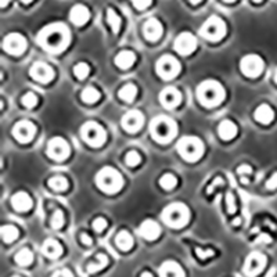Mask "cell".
<instances>
[{
    "instance_id": "1",
    "label": "cell",
    "mask_w": 277,
    "mask_h": 277,
    "mask_svg": "<svg viewBox=\"0 0 277 277\" xmlns=\"http://www.w3.org/2000/svg\"><path fill=\"white\" fill-rule=\"evenodd\" d=\"M69 29L61 23L47 25L38 35V43L51 53L65 50L69 45Z\"/></svg>"
},
{
    "instance_id": "2",
    "label": "cell",
    "mask_w": 277,
    "mask_h": 277,
    "mask_svg": "<svg viewBox=\"0 0 277 277\" xmlns=\"http://www.w3.org/2000/svg\"><path fill=\"white\" fill-rule=\"evenodd\" d=\"M197 99L205 107H216L225 100V89L216 81H204L197 87Z\"/></svg>"
},
{
    "instance_id": "3",
    "label": "cell",
    "mask_w": 277,
    "mask_h": 277,
    "mask_svg": "<svg viewBox=\"0 0 277 277\" xmlns=\"http://www.w3.org/2000/svg\"><path fill=\"white\" fill-rule=\"evenodd\" d=\"M151 136L158 143H169L177 133V125L172 118L159 115L151 121L150 125Z\"/></svg>"
},
{
    "instance_id": "4",
    "label": "cell",
    "mask_w": 277,
    "mask_h": 277,
    "mask_svg": "<svg viewBox=\"0 0 277 277\" xmlns=\"http://www.w3.org/2000/svg\"><path fill=\"white\" fill-rule=\"evenodd\" d=\"M96 184L99 186L101 191L113 194V193H117L122 189L123 177L113 167H104L96 175Z\"/></svg>"
},
{
    "instance_id": "5",
    "label": "cell",
    "mask_w": 277,
    "mask_h": 277,
    "mask_svg": "<svg viewBox=\"0 0 277 277\" xmlns=\"http://www.w3.org/2000/svg\"><path fill=\"white\" fill-rule=\"evenodd\" d=\"M162 220L168 226L179 229V227L186 226L187 223H189V220H190V211L182 202H173V204H169L162 211Z\"/></svg>"
},
{
    "instance_id": "6",
    "label": "cell",
    "mask_w": 277,
    "mask_h": 277,
    "mask_svg": "<svg viewBox=\"0 0 277 277\" xmlns=\"http://www.w3.org/2000/svg\"><path fill=\"white\" fill-rule=\"evenodd\" d=\"M177 151H179L182 158L190 161V162H194L204 154V144L198 137L186 136L177 143Z\"/></svg>"
},
{
    "instance_id": "7",
    "label": "cell",
    "mask_w": 277,
    "mask_h": 277,
    "mask_svg": "<svg viewBox=\"0 0 277 277\" xmlns=\"http://www.w3.org/2000/svg\"><path fill=\"white\" fill-rule=\"evenodd\" d=\"M200 33L201 36L208 41L218 42L226 35V24L218 15H212L202 24Z\"/></svg>"
},
{
    "instance_id": "8",
    "label": "cell",
    "mask_w": 277,
    "mask_h": 277,
    "mask_svg": "<svg viewBox=\"0 0 277 277\" xmlns=\"http://www.w3.org/2000/svg\"><path fill=\"white\" fill-rule=\"evenodd\" d=\"M81 136L91 147H101L107 139V133L100 123L89 121L81 127Z\"/></svg>"
},
{
    "instance_id": "9",
    "label": "cell",
    "mask_w": 277,
    "mask_h": 277,
    "mask_svg": "<svg viewBox=\"0 0 277 277\" xmlns=\"http://www.w3.org/2000/svg\"><path fill=\"white\" fill-rule=\"evenodd\" d=\"M180 71V64L173 56L165 54L157 61V72L165 81H171Z\"/></svg>"
},
{
    "instance_id": "10",
    "label": "cell",
    "mask_w": 277,
    "mask_h": 277,
    "mask_svg": "<svg viewBox=\"0 0 277 277\" xmlns=\"http://www.w3.org/2000/svg\"><path fill=\"white\" fill-rule=\"evenodd\" d=\"M264 60L256 54H248L243 57L240 63L241 72L248 78H256L264 72Z\"/></svg>"
},
{
    "instance_id": "11",
    "label": "cell",
    "mask_w": 277,
    "mask_h": 277,
    "mask_svg": "<svg viewBox=\"0 0 277 277\" xmlns=\"http://www.w3.org/2000/svg\"><path fill=\"white\" fill-rule=\"evenodd\" d=\"M47 154L56 161H64L69 157V145L63 137H53L47 144Z\"/></svg>"
},
{
    "instance_id": "12",
    "label": "cell",
    "mask_w": 277,
    "mask_h": 277,
    "mask_svg": "<svg viewBox=\"0 0 277 277\" xmlns=\"http://www.w3.org/2000/svg\"><path fill=\"white\" fill-rule=\"evenodd\" d=\"M3 49L13 56L23 54L27 49V41L21 33H10L3 39Z\"/></svg>"
},
{
    "instance_id": "13",
    "label": "cell",
    "mask_w": 277,
    "mask_h": 277,
    "mask_svg": "<svg viewBox=\"0 0 277 277\" xmlns=\"http://www.w3.org/2000/svg\"><path fill=\"white\" fill-rule=\"evenodd\" d=\"M175 50L182 56H189L195 50L197 47V39L190 32H182L180 35H177L175 39Z\"/></svg>"
},
{
    "instance_id": "14",
    "label": "cell",
    "mask_w": 277,
    "mask_h": 277,
    "mask_svg": "<svg viewBox=\"0 0 277 277\" xmlns=\"http://www.w3.org/2000/svg\"><path fill=\"white\" fill-rule=\"evenodd\" d=\"M266 266V256L261 252H252L247 256L244 264V273L247 276L254 277L262 272Z\"/></svg>"
},
{
    "instance_id": "15",
    "label": "cell",
    "mask_w": 277,
    "mask_h": 277,
    "mask_svg": "<svg viewBox=\"0 0 277 277\" xmlns=\"http://www.w3.org/2000/svg\"><path fill=\"white\" fill-rule=\"evenodd\" d=\"M144 123V117L139 109H131L122 117L123 129L129 133L139 132Z\"/></svg>"
},
{
    "instance_id": "16",
    "label": "cell",
    "mask_w": 277,
    "mask_h": 277,
    "mask_svg": "<svg viewBox=\"0 0 277 277\" xmlns=\"http://www.w3.org/2000/svg\"><path fill=\"white\" fill-rule=\"evenodd\" d=\"M36 133V127L31 121H20L17 125L13 127V136L21 143H28L31 141Z\"/></svg>"
},
{
    "instance_id": "17",
    "label": "cell",
    "mask_w": 277,
    "mask_h": 277,
    "mask_svg": "<svg viewBox=\"0 0 277 277\" xmlns=\"http://www.w3.org/2000/svg\"><path fill=\"white\" fill-rule=\"evenodd\" d=\"M31 73L32 79H35L36 82L41 83H47L50 82L53 77H54V71L51 68L49 64L43 63V61H38L31 67Z\"/></svg>"
},
{
    "instance_id": "18",
    "label": "cell",
    "mask_w": 277,
    "mask_h": 277,
    "mask_svg": "<svg viewBox=\"0 0 277 277\" xmlns=\"http://www.w3.org/2000/svg\"><path fill=\"white\" fill-rule=\"evenodd\" d=\"M159 101L167 108H175V107L180 104L182 95H180V91L177 90L176 87H165L164 90L161 91V95H159Z\"/></svg>"
},
{
    "instance_id": "19",
    "label": "cell",
    "mask_w": 277,
    "mask_h": 277,
    "mask_svg": "<svg viewBox=\"0 0 277 277\" xmlns=\"http://www.w3.org/2000/svg\"><path fill=\"white\" fill-rule=\"evenodd\" d=\"M137 233H139V236H141L145 240L153 241L155 238H158L159 234H161V227H159V225L155 220L147 219V220L141 223Z\"/></svg>"
},
{
    "instance_id": "20",
    "label": "cell",
    "mask_w": 277,
    "mask_h": 277,
    "mask_svg": "<svg viewBox=\"0 0 277 277\" xmlns=\"http://www.w3.org/2000/svg\"><path fill=\"white\" fill-rule=\"evenodd\" d=\"M143 32H144L145 39H149L151 42L158 41L161 35H162V25L157 19L147 20L143 27Z\"/></svg>"
},
{
    "instance_id": "21",
    "label": "cell",
    "mask_w": 277,
    "mask_h": 277,
    "mask_svg": "<svg viewBox=\"0 0 277 277\" xmlns=\"http://www.w3.org/2000/svg\"><path fill=\"white\" fill-rule=\"evenodd\" d=\"M90 19V11L86 6L75 5L69 11V20L72 21L77 27H81L83 24H86Z\"/></svg>"
},
{
    "instance_id": "22",
    "label": "cell",
    "mask_w": 277,
    "mask_h": 277,
    "mask_svg": "<svg viewBox=\"0 0 277 277\" xmlns=\"http://www.w3.org/2000/svg\"><path fill=\"white\" fill-rule=\"evenodd\" d=\"M11 205H13L15 211L27 212L32 207V198L25 191H19L11 197Z\"/></svg>"
},
{
    "instance_id": "23",
    "label": "cell",
    "mask_w": 277,
    "mask_h": 277,
    "mask_svg": "<svg viewBox=\"0 0 277 277\" xmlns=\"http://www.w3.org/2000/svg\"><path fill=\"white\" fill-rule=\"evenodd\" d=\"M159 277H184V272L177 262L167 261L159 268Z\"/></svg>"
},
{
    "instance_id": "24",
    "label": "cell",
    "mask_w": 277,
    "mask_h": 277,
    "mask_svg": "<svg viewBox=\"0 0 277 277\" xmlns=\"http://www.w3.org/2000/svg\"><path fill=\"white\" fill-rule=\"evenodd\" d=\"M42 251H43V254H45L47 258L56 259L63 254V247H61V244H60L57 240H54V238H49V240H46L45 243H43Z\"/></svg>"
},
{
    "instance_id": "25",
    "label": "cell",
    "mask_w": 277,
    "mask_h": 277,
    "mask_svg": "<svg viewBox=\"0 0 277 277\" xmlns=\"http://www.w3.org/2000/svg\"><path fill=\"white\" fill-rule=\"evenodd\" d=\"M254 117L258 122L264 123V125H268V123L272 122L273 118H274V113H273V109L270 105L261 104L258 108L255 109Z\"/></svg>"
},
{
    "instance_id": "26",
    "label": "cell",
    "mask_w": 277,
    "mask_h": 277,
    "mask_svg": "<svg viewBox=\"0 0 277 277\" xmlns=\"http://www.w3.org/2000/svg\"><path fill=\"white\" fill-rule=\"evenodd\" d=\"M218 133L223 140H230L233 137H236L237 135L236 123L233 122V121H229V119H225V121H222L220 125H219Z\"/></svg>"
},
{
    "instance_id": "27",
    "label": "cell",
    "mask_w": 277,
    "mask_h": 277,
    "mask_svg": "<svg viewBox=\"0 0 277 277\" xmlns=\"http://www.w3.org/2000/svg\"><path fill=\"white\" fill-rule=\"evenodd\" d=\"M135 61H136V56L131 50L119 51L117 57H115V64H117L121 69L131 68Z\"/></svg>"
},
{
    "instance_id": "28",
    "label": "cell",
    "mask_w": 277,
    "mask_h": 277,
    "mask_svg": "<svg viewBox=\"0 0 277 277\" xmlns=\"http://www.w3.org/2000/svg\"><path fill=\"white\" fill-rule=\"evenodd\" d=\"M107 264H108V258L104 254H99L95 261H91L90 264L87 265V273L100 272L107 266Z\"/></svg>"
},
{
    "instance_id": "29",
    "label": "cell",
    "mask_w": 277,
    "mask_h": 277,
    "mask_svg": "<svg viewBox=\"0 0 277 277\" xmlns=\"http://www.w3.org/2000/svg\"><path fill=\"white\" fill-rule=\"evenodd\" d=\"M115 243H117V246H118L122 251H129L133 247L132 236H131L127 232H125V230L118 233V236L115 238Z\"/></svg>"
},
{
    "instance_id": "30",
    "label": "cell",
    "mask_w": 277,
    "mask_h": 277,
    "mask_svg": "<svg viewBox=\"0 0 277 277\" xmlns=\"http://www.w3.org/2000/svg\"><path fill=\"white\" fill-rule=\"evenodd\" d=\"M118 95L123 101H126V103H132L137 95V87L135 86L133 83H126L125 86L121 87V90H119Z\"/></svg>"
},
{
    "instance_id": "31",
    "label": "cell",
    "mask_w": 277,
    "mask_h": 277,
    "mask_svg": "<svg viewBox=\"0 0 277 277\" xmlns=\"http://www.w3.org/2000/svg\"><path fill=\"white\" fill-rule=\"evenodd\" d=\"M0 234H2V238L5 243H13L19 237V230L13 225H6V226H2Z\"/></svg>"
},
{
    "instance_id": "32",
    "label": "cell",
    "mask_w": 277,
    "mask_h": 277,
    "mask_svg": "<svg viewBox=\"0 0 277 277\" xmlns=\"http://www.w3.org/2000/svg\"><path fill=\"white\" fill-rule=\"evenodd\" d=\"M81 97H82V100L85 101V103H87V104H93V103H96V101L100 99V91L97 90L96 87L87 86L82 90Z\"/></svg>"
},
{
    "instance_id": "33",
    "label": "cell",
    "mask_w": 277,
    "mask_h": 277,
    "mask_svg": "<svg viewBox=\"0 0 277 277\" xmlns=\"http://www.w3.org/2000/svg\"><path fill=\"white\" fill-rule=\"evenodd\" d=\"M32 261H33V254H32L31 250H28V248H23V250H20L15 255V262L21 266H28V265L32 264Z\"/></svg>"
},
{
    "instance_id": "34",
    "label": "cell",
    "mask_w": 277,
    "mask_h": 277,
    "mask_svg": "<svg viewBox=\"0 0 277 277\" xmlns=\"http://www.w3.org/2000/svg\"><path fill=\"white\" fill-rule=\"evenodd\" d=\"M107 23L111 27L114 33H118L119 29H121V19L113 9L107 10Z\"/></svg>"
},
{
    "instance_id": "35",
    "label": "cell",
    "mask_w": 277,
    "mask_h": 277,
    "mask_svg": "<svg viewBox=\"0 0 277 277\" xmlns=\"http://www.w3.org/2000/svg\"><path fill=\"white\" fill-rule=\"evenodd\" d=\"M49 186L54 191H64L68 189V180L63 176H54L49 180Z\"/></svg>"
},
{
    "instance_id": "36",
    "label": "cell",
    "mask_w": 277,
    "mask_h": 277,
    "mask_svg": "<svg viewBox=\"0 0 277 277\" xmlns=\"http://www.w3.org/2000/svg\"><path fill=\"white\" fill-rule=\"evenodd\" d=\"M159 184L165 190H172L173 187L177 184V179L172 173H165L164 176L159 179Z\"/></svg>"
},
{
    "instance_id": "37",
    "label": "cell",
    "mask_w": 277,
    "mask_h": 277,
    "mask_svg": "<svg viewBox=\"0 0 277 277\" xmlns=\"http://www.w3.org/2000/svg\"><path fill=\"white\" fill-rule=\"evenodd\" d=\"M90 72V67L86 63H79L73 67V73L78 79H85Z\"/></svg>"
},
{
    "instance_id": "38",
    "label": "cell",
    "mask_w": 277,
    "mask_h": 277,
    "mask_svg": "<svg viewBox=\"0 0 277 277\" xmlns=\"http://www.w3.org/2000/svg\"><path fill=\"white\" fill-rule=\"evenodd\" d=\"M21 101H23L24 107H27V108H33V107L38 104V96L35 95L33 91H27V93L23 96Z\"/></svg>"
},
{
    "instance_id": "39",
    "label": "cell",
    "mask_w": 277,
    "mask_h": 277,
    "mask_svg": "<svg viewBox=\"0 0 277 277\" xmlns=\"http://www.w3.org/2000/svg\"><path fill=\"white\" fill-rule=\"evenodd\" d=\"M237 173H238V176H240L241 182L247 184V183H248V177H250V175L252 173V169H251V167H248V165H241V167L237 168Z\"/></svg>"
},
{
    "instance_id": "40",
    "label": "cell",
    "mask_w": 277,
    "mask_h": 277,
    "mask_svg": "<svg viewBox=\"0 0 277 277\" xmlns=\"http://www.w3.org/2000/svg\"><path fill=\"white\" fill-rule=\"evenodd\" d=\"M125 161H126V164L129 165V167H136V165L140 164V154L137 153V151L132 150V151H129L126 154V158H125Z\"/></svg>"
},
{
    "instance_id": "41",
    "label": "cell",
    "mask_w": 277,
    "mask_h": 277,
    "mask_svg": "<svg viewBox=\"0 0 277 277\" xmlns=\"http://www.w3.org/2000/svg\"><path fill=\"white\" fill-rule=\"evenodd\" d=\"M63 225H64V214L60 211V209H57L54 214H53V216H51V226H53V229H60Z\"/></svg>"
},
{
    "instance_id": "42",
    "label": "cell",
    "mask_w": 277,
    "mask_h": 277,
    "mask_svg": "<svg viewBox=\"0 0 277 277\" xmlns=\"http://www.w3.org/2000/svg\"><path fill=\"white\" fill-rule=\"evenodd\" d=\"M226 208L229 214H234L236 212V200H234V195L232 193H227L226 194Z\"/></svg>"
},
{
    "instance_id": "43",
    "label": "cell",
    "mask_w": 277,
    "mask_h": 277,
    "mask_svg": "<svg viewBox=\"0 0 277 277\" xmlns=\"http://www.w3.org/2000/svg\"><path fill=\"white\" fill-rule=\"evenodd\" d=\"M105 227H107V220H105L104 218L95 219V222H93V229H95L96 232H103Z\"/></svg>"
},
{
    "instance_id": "44",
    "label": "cell",
    "mask_w": 277,
    "mask_h": 277,
    "mask_svg": "<svg viewBox=\"0 0 277 277\" xmlns=\"http://www.w3.org/2000/svg\"><path fill=\"white\" fill-rule=\"evenodd\" d=\"M195 254L200 259H208L214 256V251L212 250H202V248H195Z\"/></svg>"
},
{
    "instance_id": "45",
    "label": "cell",
    "mask_w": 277,
    "mask_h": 277,
    "mask_svg": "<svg viewBox=\"0 0 277 277\" xmlns=\"http://www.w3.org/2000/svg\"><path fill=\"white\" fill-rule=\"evenodd\" d=\"M137 10H144L151 5V0H131Z\"/></svg>"
},
{
    "instance_id": "46",
    "label": "cell",
    "mask_w": 277,
    "mask_h": 277,
    "mask_svg": "<svg viewBox=\"0 0 277 277\" xmlns=\"http://www.w3.org/2000/svg\"><path fill=\"white\" fill-rule=\"evenodd\" d=\"M266 189H268V190H274V189H277V172L273 173L272 176L268 179V182H266Z\"/></svg>"
},
{
    "instance_id": "47",
    "label": "cell",
    "mask_w": 277,
    "mask_h": 277,
    "mask_svg": "<svg viewBox=\"0 0 277 277\" xmlns=\"http://www.w3.org/2000/svg\"><path fill=\"white\" fill-rule=\"evenodd\" d=\"M51 277H73V276H72V273L69 272L68 269H60V270L53 273V276Z\"/></svg>"
},
{
    "instance_id": "48",
    "label": "cell",
    "mask_w": 277,
    "mask_h": 277,
    "mask_svg": "<svg viewBox=\"0 0 277 277\" xmlns=\"http://www.w3.org/2000/svg\"><path fill=\"white\" fill-rule=\"evenodd\" d=\"M220 184H223V179H222V177H216V179H214V180H212V183H211V186L208 187V193H212V191H214L215 187L220 186Z\"/></svg>"
},
{
    "instance_id": "49",
    "label": "cell",
    "mask_w": 277,
    "mask_h": 277,
    "mask_svg": "<svg viewBox=\"0 0 277 277\" xmlns=\"http://www.w3.org/2000/svg\"><path fill=\"white\" fill-rule=\"evenodd\" d=\"M81 241H82L85 246H91V238L90 236H87L86 233H83L82 236H81Z\"/></svg>"
},
{
    "instance_id": "50",
    "label": "cell",
    "mask_w": 277,
    "mask_h": 277,
    "mask_svg": "<svg viewBox=\"0 0 277 277\" xmlns=\"http://www.w3.org/2000/svg\"><path fill=\"white\" fill-rule=\"evenodd\" d=\"M258 241H264V243H270L272 241V238L268 236V234H261V236L258 237Z\"/></svg>"
},
{
    "instance_id": "51",
    "label": "cell",
    "mask_w": 277,
    "mask_h": 277,
    "mask_svg": "<svg viewBox=\"0 0 277 277\" xmlns=\"http://www.w3.org/2000/svg\"><path fill=\"white\" fill-rule=\"evenodd\" d=\"M9 3H10V0H0V6H2V7H6Z\"/></svg>"
},
{
    "instance_id": "52",
    "label": "cell",
    "mask_w": 277,
    "mask_h": 277,
    "mask_svg": "<svg viewBox=\"0 0 277 277\" xmlns=\"http://www.w3.org/2000/svg\"><path fill=\"white\" fill-rule=\"evenodd\" d=\"M140 277H153V274H151L150 272H143Z\"/></svg>"
},
{
    "instance_id": "53",
    "label": "cell",
    "mask_w": 277,
    "mask_h": 277,
    "mask_svg": "<svg viewBox=\"0 0 277 277\" xmlns=\"http://www.w3.org/2000/svg\"><path fill=\"white\" fill-rule=\"evenodd\" d=\"M190 2L193 3V5H198V3H201L202 0H190Z\"/></svg>"
},
{
    "instance_id": "54",
    "label": "cell",
    "mask_w": 277,
    "mask_h": 277,
    "mask_svg": "<svg viewBox=\"0 0 277 277\" xmlns=\"http://www.w3.org/2000/svg\"><path fill=\"white\" fill-rule=\"evenodd\" d=\"M21 2H23L24 5H29V3H31V2H33V0H21Z\"/></svg>"
},
{
    "instance_id": "55",
    "label": "cell",
    "mask_w": 277,
    "mask_h": 277,
    "mask_svg": "<svg viewBox=\"0 0 277 277\" xmlns=\"http://www.w3.org/2000/svg\"><path fill=\"white\" fill-rule=\"evenodd\" d=\"M240 219H236V220H234V222H233V225H240Z\"/></svg>"
},
{
    "instance_id": "56",
    "label": "cell",
    "mask_w": 277,
    "mask_h": 277,
    "mask_svg": "<svg viewBox=\"0 0 277 277\" xmlns=\"http://www.w3.org/2000/svg\"><path fill=\"white\" fill-rule=\"evenodd\" d=\"M274 79H276V82H277V69H276V73H274Z\"/></svg>"
},
{
    "instance_id": "57",
    "label": "cell",
    "mask_w": 277,
    "mask_h": 277,
    "mask_svg": "<svg viewBox=\"0 0 277 277\" xmlns=\"http://www.w3.org/2000/svg\"><path fill=\"white\" fill-rule=\"evenodd\" d=\"M225 2H236V0H225Z\"/></svg>"
},
{
    "instance_id": "58",
    "label": "cell",
    "mask_w": 277,
    "mask_h": 277,
    "mask_svg": "<svg viewBox=\"0 0 277 277\" xmlns=\"http://www.w3.org/2000/svg\"><path fill=\"white\" fill-rule=\"evenodd\" d=\"M254 2H256V3H259V2H261V0H254Z\"/></svg>"
},
{
    "instance_id": "59",
    "label": "cell",
    "mask_w": 277,
    "mask_h": 277,
    "mask_svg": "<svg viewBox=\"0 0 277 277\" xmlns=\"http://www.w3.org/2000/svg\"><path fill=\"white\" fill-rule=\"evenodd\" d=\"M13 277H20V276H13Z\"/></svg>"
}]
</instances>
